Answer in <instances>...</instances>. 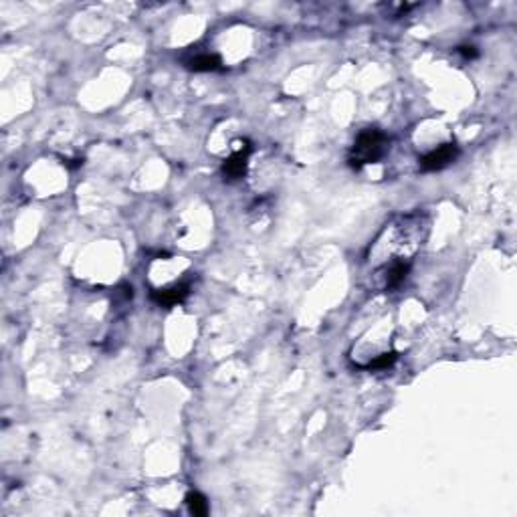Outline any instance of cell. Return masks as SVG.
Instances as JSON below:
<instances>
[{"label": "cell", "mask_w": 517, "mask_h": 517, "mask_svg": "<svg viewBox=\"0 0 517 517\" xmlns=\"http://www.w3.org/2000/svg\"><path fill=\"white\" fill-rule=\"evenodd\" d=\"M249 154H250V143L245 142V148H239L231 158H227L222 164V176L229 182L234 180H241L247 174V164H249Z\"/></svg>", "instance_id": "3"}, {"label": "cell", "mask_w": 517, "mask_h": 517, "mask_svg": "<svg viewBox=\"0 0 517 517\" xmlns=\"http://www.w3.org/2000/svg\"><path fill=\"white\" fill-rule=\"evenodd\" d=\"M190 295V285L188 283H176L166 289H154L152 291V302L158 304L160 307H172V305L182 304L186 297Z\"/></svg>", "instance_id": "4"}, {"label": "cell", "mask_w": 517, "mask_h": 517, "mask_svg": "<svg viewBox=\"0 0 517 517\" xmlns=\"http://www.w3.org/2000/svg\"><path fill=\"white\" fill-rule=\"evenodd\" d=\"M186 67L194 73L218 71V69H222V61H220V57H218V55L204 53V55H197L194 59H190V61L186 63Z\"/></svg>", "instance_id": "6"}, {"label": "cell", "mask_w": 517, "mask_h": 517, "mask_svg": "<svg viewBox=\"0 0 517 517\" xmlns=\"http://www.w3.org/2000/svg\"><path fill=\"white\" fill-rule=\"evenodd\" d=\"M396 352H390V354H382L378 356L374 362H370V368L372 370H384V368H390L394 362H396Z\"/></svg>", "instance_id": "8"}, {"label": "cell", "mask_w": 517, "mask_h": 517, "mask_svg": "<svg viewBox=\"0 0 517 517\" xmlns=\"http://www.w3.org/2000/svg\"><path fill=\"white\" fill-rule=\"evenodd\" d=\"M388 152V138L384 132L376 129V127H368L364 129L354 142L352 154H350V166L360 170L366 164H376L384 154Z\"/></svg>", "instance_id": "1"}, {"label": "cell", "mask_w": 517, "mask_h": 517, "mask_svg": "<svg viewBox=\"0 0 517 517\" xmlns=\"http://www.w3.org/2000/svg\"><path fill=\"white\" fill-rule=\"evenodd\" d=\"M186 507H188V511L194 517L208 516V501H206V497L202 493H198V491H190L186 495Z\"/></svg>", "instance_id": "7"}, {"label": "cell", "mask_w": 517, "mask_h": 517, "mask_svg": "<svg viewBox=\"0 0 517 517\" xmlns=\"http://www.w3.org/2000/svg\"><path fill=\"white\" fill-rule=\"evenodd\" d=\"M459 156V146L455 142L443 143L439 146L437 150L428 152L427 156L420 158V170L423 172H437V170H443L448 164L457 160Z\"/></svg>", "instance_id": "2"}, {"label": "cell", "mask_w": 517, "mask_h": 517, "mask_svg": "<svg viewBox=\"0 0 517 517\" xmlns=\"http://www.w3.org/2000/svg\"><path fill=\"white\" fill-rule=\"evenodd\" d=\"M409 271H411V263H409L406 259H394L392 263L384 269V283H382V287H384L386 291L396 289V287L406 279Z\"/></svg>", "instance_id": "5"}, {"label": "cell", "mask_w": 517, "mask_h": 517, "mask_svg": "<svg viewBox=\"0 0 517 517\" xmlns=\"http://www.w3.org/2000/svg\"><path fill=\"white\" fill-rule=\"evenodd\" d=\"M459 55H463L465 59H477L479 51L475 47H471V45H463V47H459Z\"/></svg>", "instance_id": "9"}]
</instances>
